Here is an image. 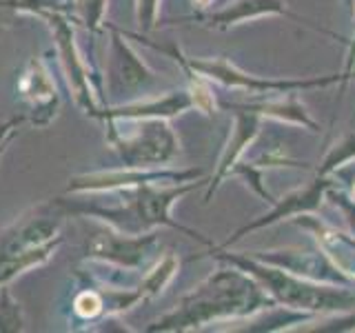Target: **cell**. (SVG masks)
<instances>
[{
  "label": "cell",
  "instance_id": "obj_1",
  "mask_svg": "<svg viewBox=\"0 0 355 333\" xmlns=\"http://www.w3.org/2000/svg\"><path fill=\"white\" fill-rule=\"evenodd\" d=\"M198 182L200 178L178 185H142L136 189H118V191H111L118 198L114 200V205H107L100 194H78L83 198H58L55 205L67 214L98 218L105 225L125 233H147L155 227H171L182 231L189 238L209 244L205 236H200L193 229L182 227L180 222L171 218L173 203L189 191H193Z\"/></svg>",
  "mask_w": 355,
  "mask_h": 333
},
{
  "label": "cell",
  "instance_id": "obj_2",
  "mask_svg": "<svg viewBox=\"0 0 355 333\" xmlns=\"http://www.w3.org/2000/svg\"><path fill=\"white\" fill-rule=\"evenodd\" d=\"M264 307H273L264 287L251 273L233 266L209 275L147 331H193L218 320L253 316Z\"/></svg>",
  "mask_w": 355,
  "mask_h": 333
},
{
  "label": "cell",
  "instance_id": "obj_3",
  "mask_svg": "<svg viewBox=\"0 0 355 333\" xmlns=\"http://www.w3.org/2000/svg\"><path fill=\"white\" fill-rule=\"evenodd\" d=\"M222 260L238 266V269L251 273L269 293L275 296L288 309L309 311V314H338V311H353L355 309V293L342 287L322 284L320 280L297 275L275 266L269 262H262L253 255H220Z\"/></svg>",
  "mask_w": 355,
  "mask_h": 333
},
{
  "label": "cell",
  "instance_id": "obj_4",
  "mask_svg": "<svg viewBox=\"0 0 355 333\" xmlns=\"http://www.w3.org/2000/svg\"><path fill=\"white\" fill-rule=\"evenodd\" d=\"M107 140L125 166H164L180 153L175 131L162 118H111Z\"/></svg>",
  "mask_w": 355,
  "mask_h": 333
},
{
  "label": "cell",
  "instance_id": "obj_5",
  "mask_svg": "<svg viewBox=\"0 0 355 333\" xmlns=\"http://www.w3.org/2000/svg\"><path fill=\"white\" fill-rule=\"evenodd\" d=\"M153 49H158L166 56H173L175 60H180L182 69L196 71L202 76L205 80H216L225 87L233 89H249L251 94H266V92H297V89H309V87H327L340 80V76H324V78H309V80H269V78H258L251 74L240 71L236 65L225 60V58H187L180 49H166L160 44L149 42Z\"/></svg>",
  "mask_w": 355,
  "mask_h": 333
},
{
  "label": "cell",
  "instance_id": "obj_6",
  "mask_svg": "<svg viewBox=\"0 0 355 333\" xmlns=\"http://www.w3.org/2000/svg\"><path fill=\"white\" fill-rule=\"evenodd\" d=\"M40 18L47 22L53 40H55V49H58V58H60V67L64 74V80L69 92L76 100V105L80 107L87 116H94L100 111L98 105V92L94 89V80H92V71L83 58L80 49H78L76 42V33H73V25L71 20L67 18V14L62 9H47L42 11Z\"/></svg>",
  "mask_w": 355,
  "mask_h": 333
},
{
  "label": "cell",
  "instance_id": "obj_7",
  "mask_svg": "<svg viewBox=\"0 0 355 333\" xmlns=\"http://www.w3.org/2000/svg\"><path fill=\"white\" fill-rule=\"evenodd\" d=\"M202 178L200 169H160V166H125L78 173L69 178L67 194H98L118 191V189H136L142 185H178Z\"/></svg>",
  "mask_w": 355,
  "mask_h": 333
},
{
  "label": "cell",
  "instance_id": "obj_8",
  "mask_svg": "<svg viewBox=\"0 0 355 333\" xmlns=\"http://www.w3.org/2000/svg\"><path fill=\"white\" fill-rule=\"evenodd\" d=\"M158 244L153 231L147 233H125L114 227H105L87 242V260L103 264H114L120 269H142Z\"/></svg>",
  "mask_w": 355,
  "mask_h": 333
},
{
  "label": "cell",
  "instance_id": "obj_9",
  "mask_svg": "<svg viewBox=\"0 0 355 333\" xmlns=\"http://www.w3.org/2000/svg\"><path fill=\"white\" fill-rule=\"evenodd\" d=\"M107 92L109 96H133L153 80V74L138 51L131 47L127 33L111 27L107 53Z\"/></svg>",
  "mask_w": 355,
  "mask_h": 333
},
{
  "label": "cell",
  "instance_id": "obj_10",
  "mask_svg": "<svg viewBox=\"0 0 355 333\" xmlns=\"http://www.w3.org/2000/svg\"><path fill=\"white\" fill-rule=\"evenodd\" d=\"M62 216L49 211V205H42L20 216L14 225L0 233V262L25 253L33 247L60 236Z\"/></svg>",
  "mask_w": 355,
  "mask_h": 333
},
{
  "label": "cell",
  "instance_id": "obj_11",
  "mask_svg": "<svg viewBox=\"0 0 355 333\" xmlns=\"http://www.w3.org/2000/svg\"><path fill=\"white\" fill-rule=\"evenodd\" d=\"M18 92L29 105L27 120L31 125L47 127L49 122L58 116V109H60L58 87H55L49 67L44 65L40 56H33L25 65V69H22L20 80H18Z\"/></svg>",
  "mask_w": 355,
  "mask_h": 333
},
{
  "label": "cell",
  "instance_id": "obj_12",
  "mask_svg": "<svg viewBox=\"0 0 355 333\" xmlns=\"http://www.w3.org/2000/svg\"><path fill=\"white\" fill-rule=\"evenodd\" d=\"M193 107L191 94L189 89H175V92H166L164 96L155 98H144V100H131V103L114 105L107 109H100L96 118L100 120H111V118H162L171 120L175 116L184 114Z\"/></svg>",
  "mask_w": 355,
  "mask_h": 333
},
{
  "label": "cell",
  "instance_id": "obj_13",
  "mask_svg": "<svg viewBox=\"0 0 355 333\" xmlns=\"http://www.w3.org/2000/svg\"><path fill=\"white\" fill-rule=\"evenodd\" d=\"M329 185H331V182L324 180V178H318V180H313L309 187L297 189V191L284 196L282 200H275L271 214H266V216H262L260 220H255V222H251V225L242 227V229L236 233V236L229 238V240L225 242V247H229V244H233L236 240H240L247 231H253V229L264 227V225H271V222H277V220H282V218H288V216H293V214H300V211H311V209L320 207V200H322V196H324V191H327V187H329Z\"/></svg>",
  "mask_w": 355,
  "mask_h": 333
},
{
  "label": "cell",
  "instance_id": "obj_14",
  "mask_svg": "<svg viewBox=\"0 0 355 333\" xmlns=\"http://www.w3.org/2000/svg\"><path fill=\"white\" fill-rule=\"evenodd\" d=\"M238 109L240 111H236V125H233V129H231V138H229L227 147H225V153H222V158H220V164L216 169L214 180H211V185H209V191H207L205 200L211 198V194L218 189L220 180L233 169L236 160L244 153V149L249 147V144L253 142V138L258 136V131H260V118L262 116L255 114V111H251V109H247V107H238Z\"/></svg>",
  "mask_w": 355,
  "mask_h": 333
},
{
  "label": "cell",
  "instance_id": "obj_15",
  "mask_svg": "<svg viewBox=\"0 0 355 333\" xmlns=\"http://www.w3.org/2000/svg\"><path fill=\"white\" fill-rule=\"evenodd\" d=\"M269 14L295 18L291 11L286 9L284 0H233V3H229L225 9L216 11V14L202 16V20L211 27L229 29L233 25H240L244 20H253V18L269 16Z\"/></svg>",
  "mask_w": 355,
  "mask_h": 333
},
{
  "label": "cell",
  "instance_id": "obj_16",
  "mask_svg": "<svg viewBox=\"0 0 355 333\" xmlns=\"http://www.w3.org/2000/svg\"><path fill=\"white\" fill-rule=\"evenodd\" d=\"M62 244V236H55L53 240L40 244V247H33L25 253L16 255V258H9L5 262H0V287H7L11 280H16L18 275H22L29 269H36V266L44 264L51 255L55 253Z\"/></svg>",
  "mask_w": 355,
  "mask_h": 333
},
{
  "label": "cell",
  "instance_id": "obj_17",
  "mask_svg": "<svg viewBox=\"0 0 355 333\" xmlns=\"http://www.w3.org/2000/svg\"><path fill=\"white\" fill-rule=\"evenodd\" d=\"M251 111L260 116H271L277 120H284V122H295V125H302L309 127L311 131H320L318 122L309 116V111L304 109V105L300 103L295 98V92H286V100H271V103H264V105H251L247 107Z\"/></svg>",
  "mask_w": 355,
  "mask_h": 333
},
{
  "label": "cell",
  "instance_id": "obj_18",
  "mask_svg": "<svg viewBox=\"0 0 355 333\" xmlns=\"http://www.w3.org/2000/svg\"><path fill=\"white\" fill-rule=\"evenodd\" d=\"M178 266H180V262H178V258L173 253H164L160 260H155L149 271L144 273L142 282H140V293H142V300H151V298H158L166 287H169V282L173 280V275L178 273Z\"/></svg>",
  "mask_w": 355,
  "mask_h": 333
},
{
  "label": "cell",
  "instance_id": "obj_19",
  "mask_svg": "<svg viewBox=\"0 0 355 333\" xmlns=\"http://www.w3.org/2000/svg\"><path fill=\"white\" fill-rule=\"evenodd\" d=\"M25 329V314L18 300L11 296L9 284L0 287V333H18Z\"/></svg>",
  "mask_w": 355,
  "mask_h": 333
},
{
  "label": "cell",
  "instance_id": "obj_20",
  "mask_svg": "<svg viewBox=\"0 0 355 333\" xmlns=\"http://www.w3.org/2000/svg\"><path fill=\"white\" fill-rule=\"evenodd\" d=\"M78 20L83 22L89 33H98L105 27L107 0H73Z\"/></svg>",
  "mask_w": 355,
  "mask_h": 333
},
{
  "label": "cell",
  "instance_id": "obj_21",
  "mask_svg": "<svg viewBox=\"0 0 355 333\" xmlns=\"http://www.w3.org/2000/svg\"><path fill=\"white\" fill-rule=\"evenodd\" d=\"M73 314L80 318V320H96L100 316H105V302H103V296H100V291L89 284L87 289H83L80 293L76 296L73 300Z\"/></svg>",
  "mask_w": 355,
  "mask_h": 333
},
{
  "label": "cell",
  "instance_id": "obj_22",
  "mask_svg": "<svg viewBox=\"0 0 355 333\" xmlns=\"http://www.w3.org/2000/svg\"><path fill=\"white\" fill-rule=\"evenodd\" d=\"M184 71L189 76V94H191L193 107L202 111V114L211 116L216 111V103H214V94H211V89L205 85V78L198 76L196 71H189V69H184Z\"/></svg>",
  "mask_w": 355,
  "mask_h": 333
},
{
  "label": "cell",
  "instance_id": "obj_23",
  "mask_svg": "<svg viewBox=\"0 0 355 333\" xmlns=\"http://www.w3.org/2000/svg\"><path fill=\"white\" fill-rule=\"evenodd\" d=\"M351 158H355V136L344 138L340 144H336V147L331 149V153L327 155V160H324V164H322V169H320V176H327L329 171L338 169V166H342Z\"/></svg>",
  "mask_w": 355,
  "mask_h": 333
},
{
  "label": "cell",
  "instance_id": "obj_24",
  "mask_svg": "<svg viewBox=\"0 0 355 333\" xmlns=\"http://www.w3.org/2000/svg\"><path fill=\"white\" fill-rule=\"evenodd\" d=\"M160 14V0H136V20L142 31L155 27Z\"/></svg>",
  "mask_w": 355,
  "mask_h": 333
},
{
  "label": "cell",
  "instance_id": "obj_25",
  "mask_svg": "<svg viewBox=\"0 0 355 333\" xmlns=\"http://www.w3.org/2000/svg\"><path fill=\"white\" fill-rule=\"evenodd\" d=\"M27 116H20V118H9V120H3L0 122V142L7 140L11 133H18V127L20 122H25Z\"/></svg>",
  "mask_w": 355,
  "mask_h": 333
},
{
  "label": "cell",
  "instance_id": "obj_26",
  "mask_svg": "<svg viewBox=\"0 0 355 333\" xmlns=\"http://www.w3.org/2000/svg\"><path fill=\"white\" fill-rule=\"evenodd\" d=\"M14 136H16V133H11V136H9L7 140L0 142V160H3V155H5V151H7V147H9V142L14 140Z\"/></svg>",
  "mask_w": 355,
  "mask_h": 333
},
{
  "label": "cell",
  "instance_id": "obj_27",
  "mask_svg": "<svg viewBox=\"0 0 355 333\" xmlns=\"http://www.w3.org/2000/svg\"><path fill=\"white\" fill-rule=\"evenodd\" d=\"M211 3H214V0H193V5H198L200 9H207Z\"/></svg>",
  "mask_w": 355,
  "mask_h": 333
}]
</instances>
